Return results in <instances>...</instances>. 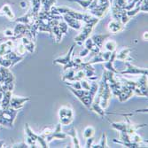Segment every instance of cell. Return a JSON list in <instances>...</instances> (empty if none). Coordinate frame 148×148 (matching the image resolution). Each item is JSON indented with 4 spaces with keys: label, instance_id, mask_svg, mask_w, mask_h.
<instances>
[{
    "label": "cell",
    "instance_id": "6da1fadb",
    "mask_svg": "<svg viewBox=\"0 0 148 148\" xmlns=\"http://www.w3.org/2000/svg\"><path fill=\"white\" fill-rule=\"evenodd\" d=\"M25 135H26V144L29 145V147H48L47 141L45 138L41 135L36 134L29 127V123L25 124Z\"/></svg>",
    "mask_w": 148,
    "mask_h": 148
},
{
    "label": "cell",
    "instance_id": "7a4b0ae2",
    "mask_svg": "<svg viewBox=\"0 0 148 148\" xmlns=\"http://www.w3.org/2000/svg\"><path fill=\"white\" fill-rule=\"evenodd\" d=\"M19 113V110L8 107L5 109L0 108V125L7 127V128H13V123L16 119V116Z\"/></svg>",
    "mask_w": 148,
    "mask_h": 148
},
{
    "label": "cell",
    "instance_id": "3957f363",
    "mask_svg": "<svg viewBox=\"0 0 148 148\" xmlns=\"http://www.w3.org/2000/svg\"><path fill=\"white\" fill-rule=\"evenodd\" d=\"M59 119H60V123L61 125L68 126L71 124L74 121L73 109L66 106H61L59 110Z\"/></svg>",
    "mask_w": 148,
    "mask_h": 148
},
{
    "label": "cell",
    "instance_id": "277c9868",
    "mask_svg": "<svg viewBox=\"0 0 148 148\" xmlns=\"http://www.w3.org/2000/svg\"><path fill=\"white\" fill-rule=\"evenodd\" d=\"M94 24H91V23H85L84 26H83L82 28H81V32L80 34L75 37V45H80L82 46L84 43V41L89 38L90 33L92 32V29L94 28Z\"/></svg>",
    "mask_w": 148,
    "mask_h": 148
},
{
    "label": "cell",
    "instance_id": "5b68a950",
    "mask_svg": "<svg viewBox=\"0 0 148 148\" xmlns=\"http://www.w3.org/2000/svg\"><path fill=\"white\" fill-rule=\"evenodd\" d=\"M123 63H124V66H126V69L123 71L119 72V74H121L122 75H147L146 69L138 68V66H133L129 61H123Z\"/></svg>",
    "mask_w": 148,
    "mask_h": 148
},
{
    "label": "cell",
    "instance_id": "8992f818",
    "mask_svg": "<svg viewBox=\"0 0 148 148\" xmlns=\"http://www.w3.org/2000/svg\"><path fill=\"white\" fill-rule=\"evenodd\" d=\"M133 92L137 96L147 97V80L145 75H142L138 82H136V88Z\"/></svg>",
    "mask_w": 148,
    "mask_h": 148
},
{
    "label": "cell",
    "instance_id": "52a82bcc",
    "mask_svg": "<svg viewBox=\"0 0 148 148\" xmlns=\"http://www.w3.org/2000/svg\"><path fill=\"white\" fill-rule=\"evenodd\" d=\"M68 138V135L66 133L62 132L61 130V124L59 123L56 126L55 129H53V130L51 132V134L45 138V140L47 141V143L51 142L53 139H66Z\"/></svg>",
    "mask_w": 148,
    "mask_h": 148
},
{
    "label": "cell",
    "instance_id": "ba28073f",
    "mask_svg": "<svg viewBox=\"0 0 148 148\" xmlns=\"http://www.w3.org/2000/svg\"><path fill=\"white\" fill-rule=\"evenodd\" d=\"M30 100L29 97H18V96H12L10 101V107L20 110L23 108L26 102Z\"/></svg>",
    "mask_w": 148,
    "mask_h": 148
},
{
    "label": "cell",
    "instance_id": "9c48e42d",
    "mask_svg": "<svg viewBox=\"0 0 148 148\" xmlns=\"http://www.w3.org/2000/svg\"><path fill=\"white\" fill-rule=\"evenodd\" d=\"M62 17H63L64 21L69 25V27H70V28H72L75 30L81 29V28L83 27V24L81 22V21L72 18L69 14H62Z\"/></svg>",
    "mask_w": 148,
    "mask_h": 148
},
{
    "label": "cell",
    "instance_id": "30bf717a",
    "mask_svg": "<svg viewBox=\"0 0 148 148\" xmlns=\"http://www.w3.org/2000/svg\"><path fill=\"white\" fill-rule=\"evenodd\" d=\"M75 45H73L70 47L69 52L66 53V56L57 58L56 60H53L52 63H53V64H60V65H63V66H65V65H66V64H69V61H70V60H72V58H73V55H74V54H73V52H74V48H75Z\"/></svg>",
    "mask_w": 148,
    "mask_h": 148
},
{
    "label": "cell",
    "instance_id": "8fae6325",
    "mask_svg": "<svg viewBox=\"0 0 148 148\" xmlns=\"http://www.w3.org/2000/svg\"><path fill=\"white\" fill-rule=\"evenodd\" d=\"M3 57H5V59L9 60L11 62H12V66H14L16 64H18L20 61L23 60H24V55H19L15 51H10L8 53H6L5 55H4Z\"/></svg>",
    "mask_w": 148,
    "mask_h": 148
},
{
    "label": "cell",
    "instance_id": "7c38bea8",
    "mask_svg": "<svg viewBox=\"0 0 148 148\" xmlns=\"http://www.w3.org/2000/svg\"><path fill=\"white\" fill-rule=\"evenodd\" d=\"M116 53H117V52H116V50L114 51H112V54H111L110 59H109L108 60H107V61L104 62V66H105V69H106V70L111 71V72H113V73L118 75V74H119L118 70H116L114 66V60H115V58H116Z\"/></svg>",
    "mask_w": 148,
    "mask_h": 148
},
{
    "label": "cell",
    "instance_id": "4fadbf2b",
    "mask_svg": "<svg viewBox=\"0 0 148 148\" xmlns=\"http://www.w3.org/2000/svg\"><path fill=\"white\" fill-rule=\"evenodd\" d=\"M110 36H111V33H109V34H100V35L93 36L91 37V39H92L93 43L101 49L103 47L104 43L106 42V40L107 38H109Z\"/></svg>",
    "mask_w": 148,
    "mask_h": 148
},
{
    "label": "cell",
    "instance_id": "5bb4252c",
    "mask_svg": "<svg viewBox=\"0 0 148 148\" xmlns=\"http://www.w3.org/2000/svg\"><path fill=\"white\" fill-rule=\"evenodd\" d=\"M108 29L113 34H117L124 29V25L121 22V21H113L108 24Z\"/></svg>",
    "mask_w": 148,
    "mask_h": 148
},
{
    "label": "cell",
    "instance_id": "9a60e30c",
    "mask_svg": "<svg viewBox=\"0 0 148 148\" xmlns=\"http://www.w3.org/2000/svg\"><path fill=\"white\" fill-rule=\"evenodd\" d=\"M21 39V44L23 45L26 51H28L29 53H34L35 49H36V45H35V42L33 41V40L26 37V36H23Z\"/></svg>",
    "mask_w": 148,
    "mask_h": 148
},
{
    "label": "cell",
    "instance_id": "2e32d148",
    "mask_svg": "<svg viewBox=\"0 0 148 148\" xmlns=\"http://www.w3.org/2000/svg\"><path fill=\"white\" fill-rule=\"evenodd\" d=\"M131 51V49L130 48H125V49H123L118 54L116 53V58L117 60H121V61H130V60H132V58L130 56V52Z\"/></svg>",
    "mask_w": 148,
    "mask_h": 148
},
{
    "label": "cell",
    "instance_id": "e0dca14e",
    "mask_svg": "<svg viewBox=\"0 0 148 148\" xmlns=\"http://www.w3.org/2000/svg\"><path fill=\"white\" fill-rule=\"evenodd\" d=\"M12 92L11 90H5L3 92V97L1 99V108L2 109H5L10 107V101H11V98H12Z\"/></svg>",
    "mask_w": 148,
    "mask_h": 148
},
{
    "label": "cell",
    "instance_id": "ac0fdd59",
    "mask_svg": "<svg viewBox=\"0 0 148 148\" xmlns=\"http://www.w3.org/2000/svg\"><path fill=\"white\" fill-rule=\"evenodd\" d=\"M66 135L72 138L74 147H76V148H79V147H81V146H80V142H79V139H78V138H77L76 130H75L74 127H72V128L70 129V130H69L68 133H66Z\"/></svg>",
    "mask_w": 148,
    "mask_h": 148
},
{
    "label": "cell",
    "instance_id": "d6986e66",
    "mask_svg": "<svg viewBox=\"0 0 148 148\" xmlns=\"http://www.w3.org/2000/svg\"><path fill=\"white\" fill-rule=\"evenodd\" d=\"M0 15H5L11 21L14 19V14H13L12 11L11 10L10 6L8 5H5L1 8V10H0Z\"/></svg>",
    "mask_w": 148,
    "mask_h": 148
},
{
    "label": "cell",
    "instance_id": "ffe728a7",
    "mask_svg": "<svg viewBox=\"0 0 148 148\" xmlns=\"http://www.w3.org/2000/svg\"><path fill=\"white\" fill-rule=\"evenodd\" d=\"M32 3V13L34 16L37 18L38 13L40 12V7H41V0H30Z\"/></svg>",
    "mask_w": 148,
    "mask_h": 148
},
{
    "label": "cell",
    "instance_id": "44dd1931",
    "mask_svg": "<svg viewBox=\"0 0 148 148\" xmlns=\"http://www.w3.org/2000/svg\"><path fill=\"white\" fill-rule=\"evenodd\" d=\"M51 33L54 35L55 40H56V43H60L61 41V38L63 36V33L60 31V29H59V26H53L51 28Z\"/></svg>",
    "mask_w": 148,
    "mask_h": 148
},
{
    "label": "cell",
    "instance_id": "7402d4cb",
    "mask_svg": "<svg viewBox=\"0 0 148 148\" xmlns=\"http://www.w3.org/2000/svg\"><path fill=\"white\" fill-rule=\"evenodd\" d=\"M56 3V0H41V5L43 6L42 12H49L51 7Z\"/></svg>",
    "mask_w": 148,
    "mask_h": 148
},
{
    "label": "cell",
    "instance_id": "603a6c76",
    "mask_svg": "<svg viewBox=\"0 0 148 148\" xmlns=\"http://www.w3.org/2000/svg\"><path fill=\"white\" fill-rule=\"evenodd\" d=\"M94 135H95V129H94L92 126H88L84 129V133H83L84 138L87 139V138L94 137Z\"/></svg>",
    "mask_w": 148,
    "mask_h": 148
},
{
    "label": "cell",
    "instance_id": "cb8c5ba5",
    "mask_svg": "<svg viewBox=\"0 0 148 148\" xmlns=\"http://www.w3.org/2000/svg\"><path fill=\"white\" fill-rule=\"evenodd\" d=\"M112 128L120 131V132H126L127 123H110Z\"/></svg>",
    "mask_w": 148,
    "mask_h": 148
},
{
    "label": "cell",
    "instance_id": "d4e9b609",
    "mask_svg": "<svg viewBox=\"0 0 148 148\" xmlns=\"http://www.w3.org/2000/svg\"><path fill=\"white\" fill-rule=\"evenodd\" d=\"M91 147H95V148H104V147H109L108 145L106 143V133L102 134V137L100 138V141L98 145H92Z\"/></svg>",
    "mask_w": 148,
    "mask_h": 148
},
{
    "label": "cell",
    "instance_id": "484cf974",
    "mask_svg": "<svg viewBox=\"0 0 148 148\" xmlns=\"http://www.w3.org/2000/svg\"><path fill=\"white\" fill-rule=\"evenodd\" d=\"M116 47H117V44L116 42L113 41V40H109V41H106L105 43V48L106 51H114L116 50Z\"/></svg>",
    "mask_w": 148,
    "mask_h": 148
},
{
    "label": "cell",
    "instance_id": "4316f807",
    "mask_svg": "<svg viewBox=\"0 0 148 148\" xmlns=\"http://www.w3.org/2000/svg\"><path fill=\"white\" fill-rule=\"evenodd\" d=\"M69 1H73V2H76L78 3L84 9H88V7L90 6V5L91 4L92 0H69Z\"/></svg>",
    "mask_w": 148,
    "mask_h": 148
},
{
    "label": "cell",
    "instance_id": "83f0119b",
    "mask_svg": "<svg viewBox=\"0 0 148 148\" xmlns=\"http://www.w3.org/2000/svg\"><path fill=\"white\" fill-rule=\"evenodd\" d=\"M59 29H60V31L63 33V34H66L68 33V29H69V25L66 24L65 21H60L59 22Z\"/></svg>",
    "mask_w": 148,
    "mask_h": 148
},
{
    "label": "cell",
    "instance_id": "f1b7e54d",
    "mask_svg": "<svg viewBox=\"0 0 148 148\" xmlns=\"http://www.w3.org/2000/svg\"><path fill=\"white\" fill-rule=\"evenodd\" d=\"M80 84H81V87H82V89L84 90H89L90 88V83H89L87 80H84L82 79V80H80Z\"/></svg>",
    "mask_w": 148,
    "mask_h": 148
},
{
    "label": "cell",
    "instance_id": "f546056e",
    "mask_svg": "<svg viewBox=\"0 0 148 148\" xmlns=\"http://www.w3.org/2000/svg\"><path fill=\"white\" fill-rule=\"evenodd\" d=\"M10 147L12 148H29V145L26 144V142H21V143H17L11 145Z\"/></svg>",
    "mask_w": 148,
    "mask_h": 148
},
{
    "label": "cell",
    "instance_id": "4dcf8cb0",
    "mask_svg": "<svg viewBox=\"0 0 148 148\" xmlns=\"http://www.w3.org/2000/svg\"><path fill=\"white\" fill-rule=\"evenodd\" d=\"M89 53H90V51H89L87 48H85V47H84L82 51H80V53H79V57H80V58L86 57V56L89 54Z\"/></svg>",
    "mask_w": 148,
    "mask_h": 148
},
{
    "label": "cell",
    "instance_id": "1f68e13d",
    "mask_svg": "<svg viewBox=\"0 0 148 148\" xmlns=\"http://www.w3.org/2000/svg\"><path fill=\"white\" fill-rule=\"evenodd\" d=\"M3 33H4L5 36L7 37V38H11V37L13 36V30H12V29H5Z\"/></svg>",
    "mask_w": 148,
    "mask_h": 148
},
{
    "label": "cell",
    "instance_id": "d6a6232c",
    "mask_svg": "<svg viewBox=\"0 0 148 148\" xmlns=\"http://www.w3.org/2000/svg\"><path fill=\"white\" fill-rule=\"evenodd\" d=\"M93 142H94V138L93 137L92 138H87L86 139V144H85V146L84 147H87V148L91 147L92 145H93Z\"/></svg>",
    "mask_w": 148,
    "mask_h": 148
},
{
    "label": "cell",
    "instance_id": "836d02e7",
    "mask_svg": "<svg viewBox=\"0 0 148 148\" xmlns=\"http://www.w3.org/2000/svg\"><path fill=\"white\" fill-rule=\"evenodd\" d=\"M7 39H8V38L5 36V35H4L3 32H0V45L3 44L4 42H5Z\"/></svg>",
    "mask_w": 148,
    "mask_h": 148
},
{
    "label": "cell",
    "instance_id": "e575fe53",
    "mask_svg": "<svg viewBox=\"0 0 148 148\" xmlns=\"http://www.w3.org/2000/svg\"><path fill=\"white\" fill-rule=\"evenodd\" d=\"M26 5H27V4H26L25 1H21V8H25V7H26Z\"/></svg>",
    "mask_w": 148,
    "mask_h": 148
},
{
    "label": "cell",
    "instance_id": "d590c367",
    "mask_svg": "<svg viewBox=\"0 0 148 148\" xmlns=\"http://www.w3.org/2000/svg\"><path fill=\"white\" fill-rule=\"evenodd\" d=\"M4 145H5V141H3V140H0V148L4 147Z\"/></svg>",
    "mask_w": 148,
    "mask_h": 148
},
{
    "label": "cell",
    "instance_id": "8d00e7d4",
    "mask_svg": "<svg viewBox=\"0 0 148 148\" xmlns=\"http://www.w3.org/2000/svg\"><path fill=\"white\" fill-rule=\"evenodd\" d=\"M144 40L145 41H147V32L144 33Z\"/></svg>",
    "mask_w": 148,
    "mask_h": 148
},
{
    "label": "cell",
    "instance_id": "74e56055",
    "mask_svg": "<svg viewBox=\"0 0 148 148\" xmlns=\"http://www.w3.org/2000/svg\"><path fill=\"white\" fill-rule=\"evenodd\" d=\"M0 108H1V99H0Z\"/></svg>",
    "mask_w": 148,
    "mask_h": 148
}]
</instances>
